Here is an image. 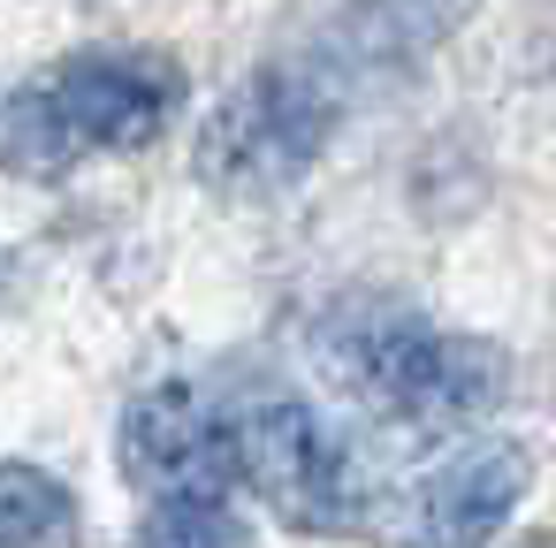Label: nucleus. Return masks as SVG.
I'll use <instances>...</instances> for the list:
<instances>
[{"instance_id":"f257e3e1","label":"nucleus","mask_w":556,"mask_h":548,"mask_svg":"<svg viewBox=\"0 0 556 548\" xmlns=\"http://www.w3.org/2000/svg\"><path fill=\"white\" fill-rule=\"evenodd\" d=\"M184 107V69L153 47H92L0 100V168L70 176L77 161L153 145Z\"/></svg>"},{"instance_id":"f03ea898","label":"nucleus","mask_w":556,"mask_h":548,"mask_svg":"<svg viewBox=\"0 0 556 548\" xmlns=\"http://www.w3.org/2000/svg\"><path fill=\"white\" fill-rule=\"evenodd\" d=\"M229 480H244L290 533H343L366 510L358 449L290 388H260L222 411Z\"/></svg>"},{"instance_id":"7ed1b4c3","label":"nucleus","mask_w":556,"mask_h":548,"mask_svg":"<svg viewBox=\"0 0 556 548\" xmlns=\"http://www.w3.org/2000/svg\"><path fill=\"white\" fill-rule=\"evenodd\" d=\"M351 381L381 419H396L412 434H450V426H472L495 411V396L510 388V358L480 335L396 313L351 343Z\"/></svg>"},{"instance_id":"20e7f679","label":"nucleus","mask_w":556,"mask_h":548,"mask_svg":"<svg viewBox=\"0 0 556 548\" xmlns=\"http://www.w3.org/2000/svg\"><path fill=\"white\" fill-rule=\"evenodd\" d=\"M328 138H336V85L320 69H260L206 115L199 176L229 199H275L320 161Z\"/></svg>"},{"instance_id":"39448f33","label":"nucleus","mask_w":556,"mask_h":548,"mask_svg":"<svg viewBox=\"0 0 556 548\" xmlns=\"http://www.w3.org/2000/svg\"><path fill=\"white\" fill-rule=\"evenodd\" d=\"M123 480L146 502H229V449H222V411L191 381H153L123 411Z\"/></svg>"},{"instance_id":"423d86ee","label":"nucleus","mask_w":556,"mask_h":548,"mask_svg":"<svg viewBox=\"0 0 556 548\" xmlns=\"http://www.w3.org/2000/svg\"><path fill=\"white\" fill-rule=\"evenodd\" d=\"M526 495V449L488 434V442H465L442 472H427V487L412 495V518H404V548H488L510 510Z\"/></svg>"},{"instance_id":"0eeeda50","label":"nucleus","mask_w":556,"mask_h":548,"mask_svg":"<svg viewBox=\"0 0 556 548\" xmlns=\"http://www.w3.org/2000/svg\"><path fill=\"white\" fill-rule=\"evenodd\" d=\"M77 533H85L77 495L47 464L0 457V548H70Z\"/></svg>"},{"instance_id":"6e6552de","label":"nucleus","mask_w":556,"mask_h":548,"mask_svg":"<svg viewBox=\"0 0 556 548\" xmlns=\"http://www.w3.org/2000/svg\"><path fill=\"white\" fill-rule=\"evenodd\" d=\"M130 548H244V525L229 502H146Z\"/></svg>"},{"instance_id":"1a4fd4ad","label":"nucleus","mask_w":556,"mask_h":548,"mask_svg":"<svg viewBox=\"0 0 556 548\" xmlns=\"http://www.w3.org/2000/svg\"><path fill=\"white\" fill-rule=\"evenodd\" d=\"M526 548H548V540H526Z\"/></svg>"}]
</instances>
